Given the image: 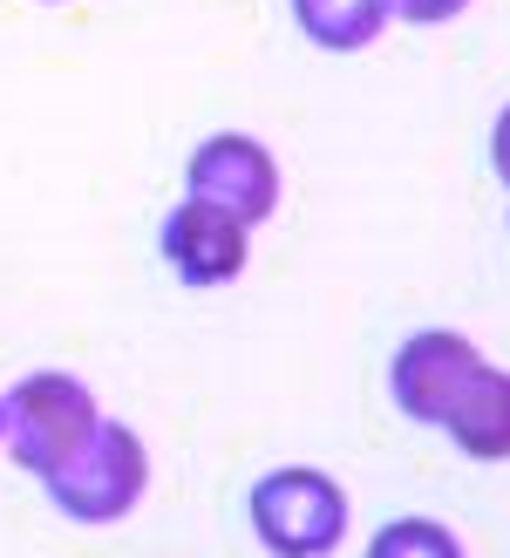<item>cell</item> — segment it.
<instances>
[{
	"label": "cell",
	"mask_w": 510,
	"mask_h": 558,
	"mask_svg": "<svg viewBox=\"0 0 510 558\" xmlns=\"http://www.w3.org/2000/svg\"><path fill=\"white\" fill-rule=\"evenodd\" d=\"M245 511L272 558H327L348 538V490L327 470H266Z\"/></svg>",
	"instance_id": "6da1fadb"
},
{
	"label": "cell",
	"mask_w": 510,
	"mask_h": 558,
	"mask_svg": "<svg viewBox=\"0 0 510 558\" xmlns=\"http://www.w3.org/2000/svg\"><path fill=\"white\" fill-rule=\"evenodd\" d=\"M0 415H8L0 442H8L35 477H54L102 423L96 396L75 375H27V381H14L8 396H0Z\"/></svg>",
	"instance_id": "7a4b0ae2"
},
{
	"label": "cell",
	"mask_w": 510,
	"mask_h": 558,
	"mask_svg": "<svg viewBox=\"0 0 510 558\" xmlns=\"http://www.w3.org/2000/svg\"><path fill=\"white\" fill-rule=\"evenodd\" d=\"M41 484H48V497L69 518L109 524V518L136 511V497H144V484H150V457H144V442H136L123 423H96V436Z\"/></svg>",
	"instance_id": "3957f363"
},
{
	"label": "cell",
	"mask_w": 510,
	"mask_h": 558,
	"mask_svg": "<svg viewBox=\"0 0 510 558\" xmlns=\"http://www.w3.org/2000/svg\"><path fill=\"white\" fill-rule=\"evenodd\" d=\"M184 184H191V198L232 211L245 232L259 226V218H272V205H279V163L266 157L259 136H239V130L232 136H205Z\"/></svg>",
	"instance_id": "277c9868"
},
{
	"label": "cell",
	"mask_w": 510,
	"mask_h": 558,
	"mask_svg": "<svg viewBox=\"0 0 510 558\" xmlns=\"http://www.w3.org/2000/svg\"><path fill=\"white\" fill-rule=\"evenodd\" d=\"M163 253L184 287H232L245 272V226L205 198H184L163 226Z\"/></svg>",
	"instance_id": "5b68a950"
},
{
	"label": "cell",
	"mask_w": 510,
	"mask_h": 558,
	"mask_svg": "<svg viewBox=\"0 0 510 558\" xmlns=\"http://www.w3.org/2000/svg\"><path fill=\"white\" fill-rule=\"evenodd\" d=\"M484 368V354H476L463 333H415V341L394 354V402H402L415 423H436L442 429V415L449 402L463 396V381Z\"/></svg>",
	"instance_id": "8992f818"
},
{
	"label": "cell",
	"mask_w": 510,
	"mask_h": 558,
	"mask_svg": "<svg viewBox=\"0 0 510 558\" xmlns=\"http://www.w3.org/2000/svg\"><path fill=\"white\" fill-rule=\"evenodd\" d=\"M442 429L457 436L463 457H476V463H503V457H510V375L484 361V368L463 381V396L449 402Z\"/></svg>",
	"instance_id": "52a82bcc"
},
{
	"label": "cell",
	"mask_w": 510,
	"mask_h": 558,
	"mask_svg": "<svg viewBox=\"0 0 510 558\" xmlns=\"http://www.w3.org/2000/svg\"><path fill=\"white\" fill-rule=\"evenodd\" d=\"M394 0H293V21L306 27V41L327 54H354L388 27Z\"/></svg>",
	"instance_id": "ba28073f"
},
{
	"label": "cell",
	"mask_w": 510,
	"mask_h": 558,
	"mask_svg": "<svg viewBox=\"0 0 510 558\" xmlns=\"http://www.w3.org/2000/svg\"><path fill=\"white\" fill-rule=\"evenodd\" d=\"M367 558H463V545L436 518H394V524H381V532H375Z\"/></svg>",
	"instance_id": "9c48e42d"
},
{
	"label": "cell",
	"mask_w": 510,
	"mask_h": 558,
	"mask_svg": "<svg viewBox=\"0 0 510 558\" xmlns=\"http://www.w3.org/2000/svg\"><path fill=\"white\" fill-rule=\"evenodd\" d=\"M470 8V0H394V14L402 21H422V27H436V21H457Z\"/></svg>",
	"instance_id": "30bf717a"
},
{
	"label": "cell",
	"mask_w": 510,
	"mask_h": 558,
	"mask_svg": "<svg viewBox=\"0 0 510 558\" xmlns=\"http://www.w3.org/2000/svg\"><path fill=\"white\" fill-rule=\"evenodd\" d=\"M0 429H8V415H0Z\"/></svg>",
	"instance_id": "8fae6325"
}]
</instances>
